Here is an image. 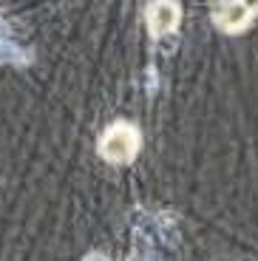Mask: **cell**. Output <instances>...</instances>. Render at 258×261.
<instances>
[{"mask_svg": "<svg viewBox=\"0 0 258 261\" xmlns=\"http://www.w3.org/2000/svg\"><path fill=\"white\" fill-rule=\"evenodd\" d=\"M145 20H148V29H150V34H153V37H165V34H170L176 26H179L182 9H179V3L159 0V3H150V6H148Z\"/></svg>", "mask_w": 258, "mask_h": 261, "instance_id": "3957f363", "label": "cell"}, {"mask_svg": "<svg viewBox=\"0 0 258 261\" xmlns=\"http://www.w3.org/2000/svg\"><path fill=\"white\" fill-rule=\"evenodd\" d=\"M255 9L258 6L239 3V0H233V3H216L213 6V20H216V26L224 29V32H241V29L250 26Z\"/></svg>", "mask_w": 258, "mask_h": 261, "instance_id": "7a4b0ae2", "label": "cell"}, {"mask_svg": "<svg viewBox=\"0 0 258 261\" xmlns=\"http://www.w3.org/2000/svg\"><path fill=\"white\" fill-rule=\"evenodd\" d=\"M85 261H108V258H102V255H91V258H85Z\"/></svg>", "mask_w": 258, "mask_h": 261, "instance_id": "277c9868", "label": "cell"}, {"mask_svg": "<svg viewBox=\"0 0 258 261\" xmlns=\"http://www.w3.org/2000/svg\"><path fill=\"white\" fill-rule=\"evenodd\" d=\"M136 150H139V134L131 125H114L99 139V156L105 162H114V165L131 162L136 156Z\"/></svg>", "mask_w": 258, "mask_h": 261, "instance_id": "6da1fadb", "label": "cell"}]
</instances>
